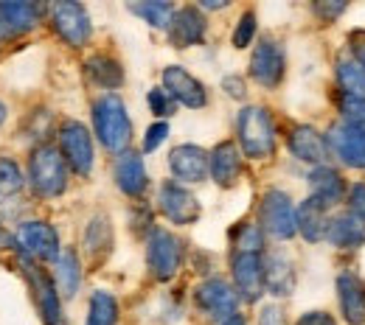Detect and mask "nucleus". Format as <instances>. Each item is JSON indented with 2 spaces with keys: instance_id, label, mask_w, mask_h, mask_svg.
I'll list each match as a JSON object with an SVG mask.
<instances>
[{
  "instance_id": "f257e3e1",
  "label": "nucleus",
  "mask_w": 365,
  "mask_h": 325,
  "mask_svg": "<svg viewBox=\"0 0 365 325\" xmlns=\"http://www.w3.org/2000/svg\"><path fill=\"white\" fill-rule=\"evenodd\" d=\"M93 132H96L98 143L113 154H121V151L130 149L133 121H130V112H127V104L121 101V95L104 93L101 98H96V104H93Z\"/></svg>"
},
{
  "instance_id": "f03ea898",
  "label": "nucleus",
  "mask_w": 365,
  "mask_h": 325,
  "mask_svg": "<svg viewBox=\"0 0 365 325\" xmlns=\"http://www.w3.org/2000/svg\"><path fill=\"white\" fill-rule=\"evenodd\" d=\"M236 140L245 157L250 160H270L278 146V135H275L273 115L267 107H245L236 115Z\"/></svg>"
},
{
  "instance_id": "7ed1b4c3",
  "label": "nucleus",
  "mask_w": 365,
  "mask_h": 325,
  "mask_svg": "<svg viewBox=\"0 0 365 325\" xmlns=\"http://www.w3.org/2000/svg\"><path fill=\"white\" fill-rule=\"evenodd\" d=\"M68 163L51 143H40L29 157V186L43 199H56L68 191Z\"/></svg>"
},
{
  "instance_id": "20e7f679",
  "label": "nucleus",
  "mask_w": 365,
  "mask_h": 325,
  "mask_svg": "<svg viewBox=\"0 0 365 325\" xmlns=\"http://www.w3.org/2000/svg\"><path fill=\"white\" fill-rule=\"evenodd\" d=\"M259 225L275 241H289L298 235V208L292 196L281 188H267L259 202Z\"/></svg>"
},
{
  "instance_id": "39448f33",
  "label": "nucleus",
  "mask_w": 365,
  "mask_h": 325,
  "mask_svg": "<svg viewBox=\"0 0 365 325\" xmlns=\"http://www.w3.org/2000/svg\"><path fill=\"white\" fill-rule=\"evenodd\" d=\"M182 258H185V247L175 233L155 228L146 235V267H149L155 280L169 283L180 272Z\"/></svg>"
},
{
  "instance_id": "423d86ee",
  "label": "nucleus",
  "mask_w": 365,
  "mask_h": 325,
  "mask_svg": "<svg viewBox=\"0 0 365 325\" xmlns=\"http://www.w3.org/2000/svg\"><path fill=\"white\" fill-rule=\"evenodd\" d=\"M48 23L53 28V34L71 48H85L93 37L91 14L82 3L73 0H59L53 6H48Z\"/></svg>"
},
{
  "instance_id": "0eeeda50",
  "label": "nucleus",
  "mask_w": 365,
  "mask_h": 325,
  "mask_svg": "<svg viewBox=\"0 0 365 325\" xmlns=\"http://www.w3.org/2000/svg\"><path fill=\"white\" fill-rule=\"evenodd\" d=\"M17 252L29 261H56L62 255V241L53 225L43 219H29L14 230Z\"/></svg>"
},
{
  "instance_id": "6e6552de",
  "label": "nucleus",
  "mask_w": 365,
  "mask_h": 325,
  "mask_svg": "<svg viewBox=\"0 0 365 325\" xmlns=\"http://www.w3.org/2000/svg\"><path fill=\"white\" fill-rule=\"evenodd\" d=\"M59 151L68 163V169L79 177H91L93 163H96V149H93L91 129L73 118L62 121L59 127Z\"/></svg>"
},
{
  "instance_id": "1a4fd4ad",
  "label": "nucleus",
  "mask_w": 365,
  "mask_h": 325,
  "mask_svg": "<svg viewBox=\"0 0 365 325\" xmlns=\"http://www.w3.org/2000/svg\"><path fill=\"white\" fill-rule=\"evenodd\" d=\"M194 306L200 309V314H205L214 323H222L233 314H239V294L233 289V283L225 278H205L194 289Z\"/></svg>"
},
{
  "instance_id": "9d476101",
  "label": "nucleus",
  "mask_w": 365,
  "mask_h": 325,
  "mask_svg": "<svg viewBox=\"0 0 365 325\" xmlns=\"http://www.w3.org/2000/svg\"><path fill=\"white\" fill-rule=\"evenodd\" d=\"M287 76V50L273 37H262L250 53V79L264 90H275Z\"/></svg>"
},
{
  "instance_id": "9b49d317",
  "label": "nucleus",
  "mask_w": 365,
  "mask_h": 325,
  "mask_svg": "<svg viewBox=\"0 0 365 325\" xmlns=\"http://www.w3.org/2000/svg\"><path fill=\"white\" fill-rule=\"evenodd\" d=\"M230 278L239 300L259 303L264 294V252H233Z\"/></svg>"
},
{
  "instance_id": "f8f14e48",
  "label": "nucleus",
  "mask_w": 365,
  "mask_h": 325,
  "mask_svg": "<svg viewBox=\"0 0 365 325\" xmlns=\"http://www.w3.org/2000/svg\"><path fill=\"white\" fill-rule=\"evenodd\" d=\"M158 208L178 228L194 225L200 219V213H202L200 199L182 186V183H175V180H166L163 186L158 188Z\"/></svg>"
},
{
  "instance_id": "ddd939ff",
  "label": "nucleus",
  "mask_w": 365,
  "mask_h": 325,
  "mask_svg": "<svg viewBox=\"0 0 365 325\" xmlns=\"http://www.w3.org/2000/svg\"><path fill=\"white\" fill-rule=\"evenodd\" d=\"M23 270H26V278L31 283V292H34L43 323L62 325V297H59L56 280L51 278L43 267H37V261H29V258H23Z\"/></svg>"
},
{
  "instance_id": "4468645a",
  "label": "nucleus",
  "mask_w": 365,
  "mask_h": 325,
  "mask_svg": "<svg viewBox=\"0 0 365 325\" xmlns=\"http://www.w3.org/2000/svg\"><path fill=\"white\" fill-rule=\"evenodd\" d=\"M169 171L188 186L205 183L211 177V151L197 143H180L169 151Z\"/></svg>"
},
{
  "instance_id": "2eb2a0df",
  "label": "nucleus",
  "mask_w": 365,
  "mask_h": 325,
  "mask_svg": "<svg viewBox=\"0 0 365 325\" xmlns=\"http://www.w3.org/2000/svg\"><path fill=\"white\" fill-rule=\"evenodd\" d=\"M287 146H289V154L298 160V163H307L312 169L326 166L331 151H329V140L323 132H318L315 127L309 124H295L287 135Z\"/></svg>"
},
{
  "instance_id": "dca6fc26",
  "label": "nucleus",
  "mask_w": 365,
  "mask_h": 325,
  "mask_svg": "<svg viewBox=\"0 0 365 325\" xmlns=\"http://www.w3.org/2000/svg\"><path fill=\"white\" fill-rule=\"evenodd\" d=\"M326 140H329V151H331L346 169H365V132L363 129L337 121V124L329 127Z\"/></svg>"
},
{
  "instance_id": "f3484780",
  "label": "nucleus",
  "mask_w": 365,
  "mask_h": 325,
  "mask_svg": "<svg viewBox=\"0 0 365 325\" xmlns=\"http://www.w3.org/2000/svg\"><path fill=\"white\" fill-rule=\"evenodd\" d=\"M163 90L172 95L178 104L188 107V110H202L208 104V90L205 85L191 76L182 65H169L163 68Z\"/></svg>"
},
{
  "instance_id": "a211bd4d",
  "label": "nucleus",
  "mask_w": 365,
  "mask_h": 325,
  "mask_svg": "<svg viewBox=\"0 0 365 325\" xmlns=\"http://www.w3.org/2000/svg\"><path fill=\"white\" fill-rule=\"evenodd\" d=\"M43 9L26 0H0V40H14L37 28Z\"/></svg>"
},
{
  "instance_id": "6ab92c4d",
  "label": "nucleus",
  "mask_w": 365,
  "mask_h": 325,
  "mask_svg": "<svg viewBox=\"0 0 365 325\" xmlns=\"http://www.w3.org/2000/svg\"><path fill=\"white\" fill-rule=\"evenodd\" d=\"M113 177H115V186L121 193L127 196H143L146 188H149V174H146V163H143V154L140 151H121L115 157V166H113Z\"/></svg>"
},
{
  "instance_id": "aec40b11",
  "label": "nucleus",
  "mask_w": 365,
  "mask_h": 325,
  "mask_svg": "<svg viewBox=\"0 0 365 325\" xmlns=\"http://www.w3.org/2000/svg\"><path fill=\"white\" fill-rule=\"evenodd\" d=\"M205 31H208V20H205L202 9L200 6H180L172 26H169V43L180 50L191 46H202Z\"/></svg>"
},
{
  "instance_id": "412c9836",
  "label": "nucleus",
  "mask_w": 365,
  "mask_h": 325,
  "mask_svg": "<svg viewBox=\"0 0 365 325\" xmlns=\"http://www.w3.org/2000/svg\"><path fill=\"white\" fill-rule=\"evenodd\" d=\"M337 303L349 325H365V280L354 272L337 275Z\"/></svg>"
},
{
  "instance_id": "4be33fe9",
  "label": "nucleus",
  "mask_w": 365,
  "mask_h": 325,
  "mask_svg": "<svg viewBox=\"0 0 365 325\" xmlns=\"http://www.w3.org/2000/svg\"><path fill=\"white\" fill-rule=\"evenodd\" d=\"M298 283V272L289 255L284 252H267L264 255V292L273 297H292Z\"/></svg>"
},
{
  "instance_id": "5701e85b",
  "label": "nucleus",
  "mask_w": 365,
  "mask_h": 325,
  "mask_svg": "<svg viewBox=\"0 0 365 325\" xmlns=\"http://www.w3.org/2000/svg\"><path fill=\"white\" fill-rule=\"evenodd\" d=\"M242 177V149L233 140H222L211 149V180L220 188H233Z\"/></svg>"
},
{
  "instance_id": "b1692460",
  "label": "nucleus",
  "mask_w": 365,
  "mask_h": 325,
  "mask_svg": "<svg viewBox=\"0 0 365 325\" xmlns=\"http://www.w3.org/2000/svg\"><path fill=\"white\" fill-rule=\"evenodd\" d=\"M329 205H323L318 196H307L301 205H298V233L309 241V244H320L326 241V233H329Z\"/></svg>"
},
{
  "instance_id": "393cba45",
  "label": "nucleus",
  "mask_w": 365,
  "mask_h": 325,
  "mask_svg": "<svg viewBox=\"0 0 365 325\" xmlns=\"http://www.w3.org/2000/svg\"><path fill=\"white\" fill-rule=\"evenodd\" d=\"M326 241L337 250H360V247H365V222L360 216L343 211V213L331 216Z\"/></svg>"
},
{
  "instance_id": "a878e982",
  "label": "nucleus",
  "mask_w": 365,
  "mask_h": 325,
  "mask_svg": "<svg viewBox=\"0 0 365 325\" xmlns=\"http://www.w3.org/2000/svg\"><path fill=\"white\" fill-rule=\"evenodd\" d=\"M334 79H337L340 98L365 104V68L351 53H340L337 56V62H334Z\"/></svg>"
},
{
  "instance_id": "bb28decb",
  "label": "nucleus",
  "mask_w": 365,
  "mask_h": 325,
  "mask_svg": "<svg viewBox=\"0 0 365 325\" xmlns=\"http://www.w3.org/2000/svg\"><path fill=\"white\" fill-rule=\"evenodd\" d=\"M309 188H312V196H318L320 202L329 205V208L346 202V193H349V186H346L343 174L337 169H331L329 163L309 171Z\"/></svg>"
},
{
  "instance_id": "cd10ccee",
  "label": "nucleus",
  "mask_w": 365,
  "mask_h": 325,
  "mask_svg": "<svg viewBox=\"0 0 365 325\" xmlns=\"http://www.w3.org/2000/svg\"><path fill=\"white\" fill-rule=\"evenodd\" d=\"M53 280L56 289L62 292V297H76L79 286H82V264L76 250H62V255L53 261Z\"/></svg>"
},
{
  "instance_id": "c85d7f7f",
  "label": "nucleus",
  "mask_w": 365,
  "mask_h": 325,
  "mask_svg": "<svg viewBox=\"0 0 365 325\" xmlns=\"http://www.w3.org/2000/svg\"><path fill=\"white\" fill-rule=\"evenodd\" d=\"M85 70H88V76H91L93 82L98 87H104V90H118L124 85V68H121V62H115L107 53L91 56L88 65H85Z\"/></svg>"
},
{
  "instance_id": "c756f323",
  "label": "nucleus",
  "mask_w": 365,
  "mask_h": 325,
  "mask_svg": "<svg viewBox=\"0 0 365 325\" xmlns=\"http://www.w3.org/2000/svg\"><path fill=\"white\" fill-rule=\"evenodd\" d=\"M110 247H113V225L104 213H98L85 228V252L91 258H101V255L110 252Z\"/></svg>"
},
{
  "instance_id": "7c9ffc66",
  "label": "nucleus",
  "mask_w": 365,
  "mask_h": 325,
  "mask_svg": "<svg viewBox=\"0 0 365 325\" xmlns=\"http://www.w3.org/2000/svg\"><path fill=\"white\" fill-rule=\"evenodd\" d=\"M130 11L138 14L143 23H149L152 28H166L169 31V26L178 14V6L163 3V0H143V3H130Z\"/></svg>"
},
{
  "instance_id": "2f4dec72",
  "label": "nucleus",
  "mask_w": 365,
  "mask_h": 325,
  "mask_svg": "<svg viewBox=\"0 0 365 325\" xmlns=\"http://www.w3.org/2000/svg\"><path fill=\"white\" fill-rule=\"evenodd\" d=\"M118 323V300L104 292V289H96L91 294V303H88V320L85 325H115Z\"/></svg>"
},
{
  "instance_id": "473e14b6",
  "label": "nucleus",
  "mask_w": 365,
  "mask_h": 325,
  "mask_svg": "<svg viewBox=\"0 0 365 325\" xmlns=\"http://www.w3.org/2000/svg\"><path fill=\"white\" fill-rule=\"evenodd\" d=\"M233 252H264V230L259 222H242L230 233Z\"/></svg>"
},
{
  "instance_id": "72a5a7b5",
  "label": "nucleus",
  "mask_w": 365,
  "mask_h": 325,
  "mask_svg": "<svg viewBox=\"0 0 365 325\" xmlns=\"http://www.w3.org/2000/svg\"><path fill=\"white\" fill-rule=\"evenodd\" d=\"M256 31H259V23H256V11H245L242 17H239V23L233 26V34H230V43L236 50H245V48L253 46V40H256Z\"/></svg>"
},
{
  "instance_id": "f704fd0d",
  "label": "nucleus",
  "mask_w": 365,
  "mask_h": 325,
  "mask_svg": "<svg viewBox=\"0 0 365 325\" xmlns=\"http://www.w3.org/2000/svg\"><path fill=\"white\" fill-rule=\"evenodd\" d=\"M29 180L11 157H0V193H17Z\"/></svg>"
},
{
  "instance_id": "c9c22d12",
  "label": "nucleus",
  "mask_w": 365,
  "mask_h": 325,
  "mask_svg": "<svg viewBox=\"0 0 365 325\" xmlns=\"http://www.w3.org/2000/svg\"><path fill=\"white\" fill-rule=\"evenodd\" d=\"M146 104H149L152 115H158L160 121L169 118V115H175V107H178V101L166 93L163 87H152V90L146 93Z\"/></svg>"
},
{
  "instance_id": "e433bc0d",
  "label": "nucleus",
  "mask_w": 365,
  "mask_h": 325,
  "mask_svg": "<svg viewBox=\"0 0 365 325\" xmlns=\"http://www.w3.org/2000/svg\"><path fill=\"white\" fill-rule=\"evenodd\" d=\"M340 121L349 124V127H357L365 132V104L360 101H349V98H340Z\"/></svg>"
},
{
  "instance_id": "4c0bfd02",
  "label": "nucleus",
  "mask_w": 365,
  "mask_h": 325,
  "mask_svg": "<svg viewBox=\"0 0 365 325\" xmlns=\"http://www.w3.org/2000/svg\"><path fill=\"white\" fill-rule=\"evenodd\" d=\"M346 9H349V3H340V0H318L312 6V11L320 17V23H334Z\"/></svg>"
},
{
  "instance_id": "58836bf2",
  "label": "nucleus",
  "mask_w": 365,
  "mask_h": 325,
  "mask_svg": "<svg viewBox=\"0 0 365 325\" xmlns=\"http://www.w3.org/2000/svg\"><path fill=\"white\" fill-rule=\"evenodd\" d=\"M166 138H169V124H166V121H155V124L146 129V135H143V151L152 154Z\"/></svg>"
},
{
  "instance_id": "ea45409f",
  "label": "nucleus",
  "mask_w": 365,
  "mask_h": 325,
  "mask_svg": "<svg viewBox=\"0 0 365 325\" xmlns=\"http://www.w3.org/2000/svg\"><path fill=\"white\" fill-rule=\"evenodd\" d=\"M346 205H349V213L360 216L365 222V183H354L346 193Z\"/></svg>"
},
{
  "instance_id": "a19ab883",
  "label": "nucleus",
  "mask_w": 365,
  "mask_h": 325,
  "mask_svg": "<svg viewBox=\"0 0 365 325\" xmlns=\"http://www.w3.org/2000/svg\"><path fill=\"white\" fill-rule=\"evenodd\" d=\"M259 325H289L287 323V311H284V306H278V303L262 306V311H259Z\"/></svg>"
},
{
  "instance_id": "79ce46f5",
  "label": "nucleus",
  "mask_w": 365,
  "mask_h": 325,
  "mask_svg": "<svg viewBox=\"0 0 365 325\" xmlns=\"http://www.w3.org/2000/svg\"><path fill=\"white\" fill-rule=\"evenodd\" d=\"M295 325H337L334 320V314H329V311H323V309H315V311H304Z\"/></svg>"
},
{
  "instance_id": "37998d69",
  "label": "nucleus",
  "mask_w": 365,
  "mask_h": 325,
  "mask_svg": "<svg viewBox=\"0 0 365 325\" xmlns=\"http://www.w3.org/2000/svg\"><path fill=\"white\" fill-rule=\"evenodd\" d=\"M222 90L230 95V98H236V101H242L245 95H247V85H245V79L242 76H236V73H230L222 79Z\"/></svg>"
},
{
  "instance_id": "c03bdc74",
  "label": "nucleus",
  "mask_w": 365,
  "mask_h": 325,
  "mask_svg": "<svg viewBox=\"0 0 365 325\" xmlns=\"http://www.w3.org/2000/svg\"><path fill=\"white\" fill-rule=\"evenodd\" d=\"M349 43H351V46H349V53L365 68V31H354V34L349 37Z\"/></svg>"
},
{
  "instance_id": "a18cd8bd",
  "label": "nucleus",
  "mask_w": 365,
  "mask_h": 325,
  "mask_svg": "<svg viewBox=\"0 0 365 325\" xmlns=\"http://www.w3.org/2000/svg\"><path fill=\"white\" fill-rule=\"evenodd\" d=\"M9 247H14V250H17V241H14V235H11V233L0 225V250H9Z\"/></svg>"
},
{
  "instance_id": "49530a36",
  "label": "nucleus",
  "mask_w": 365,
  "mask_h": 325,
  "mask_svg": "<svg viewBox=\"0 0 365 325\" xmlns=\"http://www.w3.org/2000/svg\"><path fill=\"white\" fill-rule=\"evenodd\" d=\"M220 325H247V323H245V317H242V314H233V317H228V320H222Z\"/></svg>"
},
{
  "instance_id": "de8ad7c7",
  "label": "nucleus",
  "mask_w": 365,
  "mask_h": 325,
  "mask_svg": "<svg viewBox=\"0 0 365 325\" xmlns=\"http://www.w3.org/2000/svg\"><path fill=\"white\" fill-rule=\"evenodd\" d=\"M228 3H202V9H225Z\"/></svg>"
},
{
  "instance_id": "09e8293b",
  "label": "nucleus",
  "mask_w": 365,
  "mask_h": 325,
  "mask_svg": "<svg viewBox=\"0 0 365 325\" xmlns=\"http://www.w3.org/2000/svg\"><path fill=\"white\" fill-rule=\"evenodd\" d=\"M3 121H6V104L0 101V127H3Z\"/></svg>"
}]
</instances>
